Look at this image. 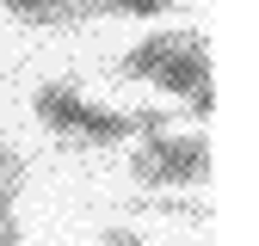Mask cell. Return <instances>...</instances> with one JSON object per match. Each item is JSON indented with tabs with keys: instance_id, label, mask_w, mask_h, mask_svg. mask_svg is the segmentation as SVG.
Segmentation results:
<instances>
[{
	"instance_id": "9",
	"label": "cell",
	"mask_w": 259,
	"mask_h": 246,
	"mask_svg": "<svg viewBox=\"0 0 259 246\" xmlns=\"http://www.w3.org/2000/svg\"><path fill=\"white\" fill-rule=\"evenodd\" d=\"M13 203H19V178H0V222H13Z\"/></svg>"
},
{
	"instance_id": "12",
	"label": "cell",
	"mask_w": 259,
	"mask_h": 246,
	"mask_svg": "<svg viewBox=\"0 0 259 246\" xmlns=\"http://www.w3.org/2000/svg\"><path fill=\"white\" fill-rule=\"evenodd\" d=\"M0 246H25V234H19V215H13V222H0Z\"/></svg>"
},
{
	"instance_id": "6",
	"label": "cell",
	"mask_w": 259,
	"mask_h": 246,
	"mask_svg": "<svg viewBox=\"0 0 259 246\" xmlns=\"http://www.w3.org/2000/svg\"><path fill=\"white\" fill-rule=\"evenodd\" d=\"M179 0H93V19H167Z\"/></svg>"
},
{
	"instance_id": "7",
	"label": "cell",
	"mask_w": 259,
	"mask_h": 246,
	"mask_svg": "<svg viewBox=\"0 0 259 246\" xmlns=\"http://www.w3.org/2000/svg\"><path fill=\"white\" fill-rule=\"evenodd\" d=\"M142 209H154V215H179V222H210V203H191V197H148Z\"/></svg>"
},
{
	"instance_id": "10",
	"label": "cell",
	"mask_w": 259,
	"mask_h": 246,
	"mask_svg": "<svg viewBox=\"0 0 259 246\" xmlns=\"http://www.w3.org/2000/svg\"><path fill=\"white\" fill-rule=\"evenodd\" d=\"M0 178H25V166H19V154L0 142Z\"/></svg>"
},
{
	"instance_id": "5",
	"label": "cell",
	"mask_w": 259,
	"mask_h": 246,
	"mask_svg": "<svg viewBox=\"0 0 259 246\" xmlns=\"http://www.w3.org/2000/svg\"><path fill=\"white\" fill-rule=\"evenodd\" d=\"M191 37H204V31H154V37H142L136 49L123 55V74H130V80H148V74L160 68V61H167L173 49H185Z\"/></svg>"
},
{
	"instance_id": "4",
	"label": "cell",
	"mask_w": 259,
	"mask_h": 246,
	"mask_svg": "<svg viewBox=\"0 0 259 246\" xmlns=\"http://www.w3.org/2000/svg\"><path fill=\"white\" fill-rule=\"evenodd\" d=\"M0 13L19 25H87L93 0H0Z\"/></svg>"
},
{
	"instance_id": "2",
	"label": "cell",
	"mask_w": 259,
	"mask_h": 246,
	"mask_svg": "<svg viewBox=\"0 0 259 246\" xmlns=\"http://www.w3.org/2000/svg\"><path fill=\"white\" fill-rule=\"evenodd\" d=\"M167 99H198V92H210V43L204 37H191L185 49H173L160 68L148 74Z\"/></svg>"
},
{
	"instance_id": "3",
	"label": "cell",
	"mask_w": 259,
	"mask_h": 246,
	"mask_svg": "<svg viewBox=\"0 0 259 246\" xmlns=\"http://www.w3.org/2000/svg\"><path fill=\"white\" fill-rule=\"evenodd\" d=\"M31 111H37V123H44L50 136L68 142V136H74V123L87 117V92H80L74 80H44L37 92H31Z\"/></svg>"
},
{
	"instance_id": "11",
	"label": "cell",
	"mask_w": 259,
	"mask_h": 246,
	"mask_svg": "<svg viewBox=\"0 0 259 246\" xmlns=\"http://www.w3.org/2000/svg\"><path fill=\"white\" fill-rule=\"evenodd\" d=\"M185 111H191V117H210V111H216V86L198 92V99H185Z\"/></svg>"
},
{
	"instance_id": "1",
	"label": "cell",
	"mask_w": 259,
	"mask_h": 246,
	"mask_svg": "<svg viewBox=\"0 0 259 246\" xmlns=\"http://www.w3.org/2000/svg\"><path fill=\"white\" fill-rule=\"evenodd\" d=\"M130 178L148 191H179V184H204L210 178V142L204 136H142L130 148Z\"/></svg>"
},
{
	"instance_id": "8",
	"label": "cell",
	"mask_w": 259,
	"mask_h": 246,
	"mask_svg": "<svg viewBox=\"0 0 259 246\" xmlns=\"http://www.w3.org/2000/svg\"><path fill=\"white\" fill-rule=\"evenodd\" d=\"M99 240H105V246H148V240H142L136 228H123V222H111V228H105Z\"/></svg>"
}]
</instances>
